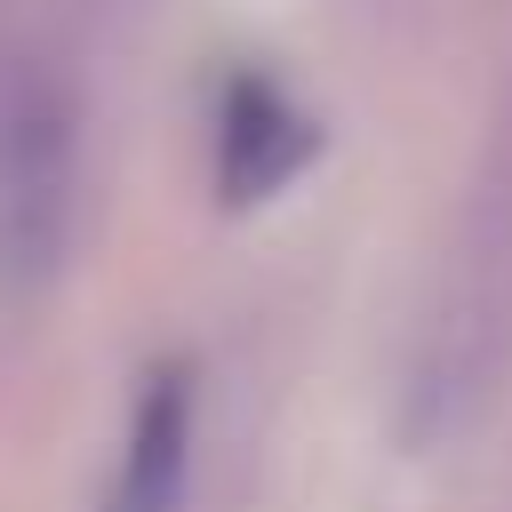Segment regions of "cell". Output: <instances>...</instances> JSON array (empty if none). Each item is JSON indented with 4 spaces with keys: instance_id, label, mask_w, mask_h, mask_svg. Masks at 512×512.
Listing matches in <instances>:
<instances>
[{
    "instance_id": "6da1fadb",
    "label": "cell",
    "mask_w": 512,
    "mask_h": 512,
    "mask_svg": "<svg viewBox=\"0 0 512 512\" xmlns=\"http://www.w3.org/2000/svg\"><path fill=\"white\" fill-rule=\"evenodd\" d=\"M312 160H320V120L272 72H232L216 96V200L256 208L288 192Z\"/></svg>"
},
{
    "instance_id": "7a4b0ae2",
    "label": "cell",
    "mask_w": 512,
    "mask_h": 512,
    "mask_svg": "<svg viewBox=\"0 0 512 512\" xmlns=\"http://www.w3.org/2000/svg\"><path fill=\"white\" fill-rule=\"evenodd\" d=\"M184 472H192V368L168 360L136 392L120 480H112V504L104 512H176L184 504Z\"/></svg>"
}]
</instances>
